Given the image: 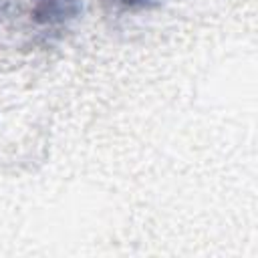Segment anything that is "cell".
Returning <instances> with one entry per match:
<instances>
[{
    "label": "cell",
    "instance_id": "cell-1",
    "mask_svg": "<svg viewBox=\"0 0 258 258\" xmlns=\"http://www.w3.org/2000/svg\"><path fill=\"white\" fill-rule=\"evenodd\" d=\"M81 0H32L30 20L44 34L58 36L81 16Z\"/></svg>",
    "mask_w": 258,
    "mask_h": 258
},
{
    "label": "cell",
    "instance_id": "cell-2",
    "mask_svg": "<svg viewBox=\"0 0 258 258\" xmlns=\"http://www.w3.org/2000/svg\"><path fill=\"white\" fill-rule=\"evenodd\" d=\"M113 2H117V4H121V6H125V8H145V6H149L153 0H113Z\"/></svg>",
    "mask_w": 258,
    "mask_h": 258
}]
</instances>
